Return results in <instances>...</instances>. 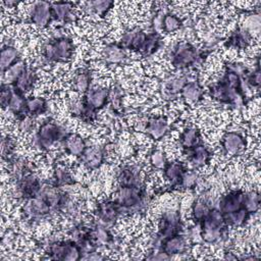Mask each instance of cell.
I'll return each mask as SVG.
<instances>
[{
	"instance_id": "obj_9",
	"label": "cell",
	"mask_w": 261,
	"mask_h": 261,
	"mask_svg": "<svg viewBox=\"0 0 261 261\" xmlns=\"http://www.w3.org/2000/svg\"><path fill=\"white\" fill-rule=\"evenodd\" d=\"M14 184L16 197L24 201L36 197L42 188L41 180L33 171H30Z\"/></svg>"
},
{
	"instance_id": "obj_42",
	"label": "cell",
	"mask_w": 261,
	"mask_h": 261,
	"mask_svg": "<svg viewBox=\"0 0 261 261\" xmlns=\"http://www.w3.org/2000/svg\"><path fill=\"white\" fill-rule=\"evenodd\" d=\"M188 83V77L185 75L181 76H176L171 79L169 82L166 84V92L169 96L176 95L181 92L182 88L186 86Z\"/></svg>"
},
{
	"instance_id": "obj_46",
	"label": "cell",
	"mask_w": 261,
	"mask_h": 261,
	"mask_svg": "<svg viewBox=\"0 0 261 261\" xmlns=\"http://www.w3.org/2000/svg\"><path fill=\"white\" fill-rule=\"evenodd\" d=\"M247 84L250 85L252 88L258 89L260 86V67H259V61H257L255 68L253 70L249 71L246 77Z\"/></svg>"
},
{
	"instance_id": "obj_35",
	"label": "cell",
	"mask_w": 261,
	"mask_h": 261,
	"mask_svg": "<svg viewBox=\"0 0 261 261\" xmlns=\"http://www.w3.org/2000/svg\"><path fill=\"white\" fill-rule=\"evenodd\" d=\"M28 65L25 64V62L23 60H19L16 63H14L13 65H11L9 68H7L5 71L1 72L2 73V84L5 85H13L17 79L19 77V75L22 73V71L24 70V68Z\"/></svg>"
},
{
	"instance_id": "obj_27",
	"label": "cell",
	"mask_w": 261,
	"mask_h": 261,
	"mask_svg": "<svg viewBox=\"0 0 261 261\" xmlns=\"http://www.w3.org/2000/svg\"><path fill=\"white\" fill-rule=\"evenodd\" d=\"M187 171V167L182 162L178 161H167L165 166L163 167V174L166 179L171 182L172 187H178L179 181Z\"/></svg>"
},
{
	"instance_id": "obj_6",
	"label": "cell",
	"mask_w": 261,
	"mask_h": 261,
	"mask_svg": "<svg viewBox=\"0 0 261 261\" xmlns=\"http://www.w3.org/2000/svg\"><path fill=\"white\" fill-rule=\"evenodd\" d=\"M110 99V89L105 86L91 88L82 98L85 114L83 119L92 120L95 118L97 111L104 108Z\"/></svg>"
},
{
	"instance_id": "obj_17",
	"label": "cell",
	"mask_w": 261,
	"mask_h": 261,
	"mask_svg": "<svg viewBox=\"0 0 261 261\" xmlns=\"http://www.w3.org/2000/svg\"><path fill=\"white\" fill-rule=\"evenodd\" d=\"M169 130V124L167 119L162 115H155L146 119L145 129L146 133L151 139L158 141L166 136Z\"/></svg>"
},
{
	"instance_id": "obj_48",
	"label": "cell",
	"mask_w": 261,
	"mask_h": 261,
	"mask_svg": "<svg viewBox=\"0 0 261 261\" xmlns=\"http://www.w3.org/2000/svg\"><path fill=\"white\" fill-rule=\"evenodd\" d=\"M244 28H246L251 34L256 33L259 34V30H260V15L257 14H253L250 15V17L247 19L246 24L244 25Z\"/></svg>"
},
{
	"instance_id": "obj_12",
	"label": "cell",
	"mask_w": 261,
	"mask_h": 261,
	"mask_svg": "<svg viewBox=\"0 0 261 261\" xmlns=\"http://www.w3.org/2000/svg\"><path fill=\"white\" fill-rule=\"evenodd\" d=\"M244 196L245 192L243 190H231L220 198L217 209L223 216L245 209Z\"/></svg>"
},
{
	"instance_id": "obj_34",
	"label": "cell",
	"mask_w": 261,
	"mask_h": 261,
	"mask_svg": "<svg viewBox=\"0 0 261 261\" xmlns=\"http://www.w3.org/2000/svg\"><path fill=\"white\" fill-rule=\"evenodd\" d=\"M53 184L57 187L69 186L74 184V179L70 170L63 164H58L53 171Z\"/></svg>"
},
{
	"instance_id": "obj_41",
	"label": "cell",
	"mask_w": 261,
	"mask_h": 261,
	"mask_svg": "<svg viewBox=\"0 0 261 261\" xmlns=\"http://www.w3.org/2000/svg\"><path fill=\"white\" fill-rule=\"evenodd\" d=\"M14 150H15V142L14 140L9 137H3L2 141H1V155H2V159L6 160L7 162L11 161L13 158V154H14Z\"/></svg>"
},
{
	"instance_id": "obj_44",
	"label": "cell",
	"mask_w": 261,
	"mask_h": 261,
	"mask_svg": "<svg viewBox=\"0 0 261 261\" xmlns=\"http://www.w3.org/2000/svg\"><path fill=\"white\" fill-rule=\"evenodd\" d=\"M166 154L161 150H153L150 154V163L153 167L157 169H163L165 164L167 163Z\"/></svg>"
},
{
	"instance_id": "obj_8",
	"label": "cell",
	"mask_w": 261,
	"mask_h": 261,
	"mask_svg": "<svg viewBox=\"0 0 261 261\" xmlns=\"http://www.w3.org/2000/svg\"><path fill=\"white\" fill-rule=\"evenodd\" d=\"M200 58L199 50L189 42L174 45L170 54L171 65L175 68H186L194 65Z\"/></svg>"
},
{
	"instance_id": "obj_37",
	"label": "cell",
	"mask_w": 261,
	"mask_h": 261,
	"mask_svg": "<svg viewBox=\"0 0 261 261\" xmlns=\"http://www.w3.org/2000/svg\"><path fill=\"white\" fill-rule=\"evenodd\" d=\"M212 206H210L207 199L198 198L192 204V215L196 222L200 223L209 213Z\"/></svg>"
},
{
	"instance_id": "obj_26",
	"label": "cell",
	"mask_w": 261,
	"mask_h": 261,
	"mask_svg": "<svg viewBox=\"0 0 261 261\" xmlns=\"http://www.w3.org/2000/svg\"><path fill=\"white\" fill-rule=\"evenodd\" d=\"M101 56L107 63L117 64L125 59L126 53L118 43H110L102 48Z\"/></svg>"
},
{
	"instance_id": "obj_24",
	"label": "cell",
	"mask_w": 261,
	"mask_h": 261,
	"mask_svg": "<svg viewBox=\"0 0 261 261\" xmlns=\"http://www.w3.org/2000/svg\"><path fill=\"white\" fill-rule=\"evenodd\" d=\"M74 5L71 2L58 1L51 3L53 19L60 22L66 23L73 20V9Z\"/></svg>"
},
{
	"instance_id": "obj_15",
	"label": "cell",
	"mask_w": 261,
	"mask_h": 261,
	"mask_svg": "<svg viewBox=\"0 0 261 261\" xmlns=\"http://www.w3.org/2000/svg\"><path fill=\"white\" fill-rule=\"evenodd\" d=\"M51 212L52 209L50 205L40 196L25 200V204L22 208V213L30 220H39L48 216Z\"/></svg>"
},
{
	"instance_id": "obj_23",
	"label": "cell",
	"mask_w": 261,
	"mask_h": 261,
	"mask_svg": "<svg viewBox=\"0 0 261 261\" xmlns=\"http://www.w3.org/2000/svg\"><path fill=\"white\" fill-rule=\"evenodd\" d=\"M38 81V73L32 67L27 66L22 73L19 75L17 81L12 85L18 92L25 95L33 91Z\"/></svg>"
},
{
	"instance_id": "obj_22",
	"label": "cell",
	"mask_w": 261,
	"mask_h": 261,
	"mask_svg": "<svg viewBox=\"0 0 261 261\" xmlns=\"http://www.w3.org/2000/svg\"><path fill=\"white\" fill-rule=\"evenodd\" d=\"M65 152L74 157H81L87 149L86 140L79 134L69 133L62 141Z\"/></svg>"
},
{
	"instance_id": "obj_4",
	"label": "cell",
	"mask_w": 261,
	"mask_h": 261,
	"mask_svg": "<svg viewBox=\"0 0 261 261\" xmlns=\"http://www.w3.org/2000/svg\"><path fill=\"white\" fill-rule=\"evenodd\" d=\"M201 225V237L204 242L213 244L219 241L227 225L225 224L223 215L217 209L212 207L206 217L200 222Z\"/></svg>"
},
{
	"instance_id": "obj_5",
	"label": "cell",
	"mask_w": 261,
	"mask_h": 261,
	"mask_svg": "<svg viewBox=\"0 0 261 261\" xmlns=\"http://www.w3.org/2000/svg\"><path fill=\"white\" fill-rule=\"evenodd\" d=\"M182 223L180 220V214L178 210L174 208L166 209L158 220V231L153 247L160 249L161 241L171 236L180 233Z\"/></svg>"
},
{
	"instance_id": "obj_43",
	"label": "cell",
	"mask_w": 261,
	"mask_h": 261,
	"mask_svg": "<svg viewBox=\"0 0 261 261\" xmlns=\"http://www.w3.org/2000/svg\"><path fill=\"white\" fill-rule=\"evenodd\" d=\"M198 184H199V174L195 170L187 169V171L184 173L179 181L178 188L187 189V190L195 189L198 186Z\"/></svg>"
},
{
	"instance_id": "obj_3",
	"label": "cell",
	"mask_w": 261,
	"mask_h": 261,
	"mask_svg": "<svg viewBox=\"0 0 261 261\" xmlns=\"http://www.w3.org/2000/svg\"><path fill=\"white\" fill-rule=\"evenodd\" d=\"M69 134L64 127L50 119L42 122L34 136V145L42 151H47L55 143H59Z\"/></svg>"
},
{
	"instance_id": "obj_49",
	"label": "cell",
	"mask_w": 261,
	"mask_h": 261,
	"mask_svg": "<svg viewBox=\"0 0 261 261\" xmlns=\"http://www.w3.org/2000/svg\"><path fill=\"white\" fill-rule=\"evenodd\" d=\"M170 258H171V257H170L169 255H167L166 253H164V252L161 251V250H158L157 252L152 251V252L150 253V255L147 256V259H149V260H155V261H157V260H168V259H170Z\"/></svg>"
},
{
	"instance_id": "obj_7",
	"label": "cell",
	"mask_w": 261,
	"mask_h": 261,
	"mask_svg": "<svg viewBox=\"0 0 261 261\" xmlns=\"http://www.w3.org/2000/svg\"><path fill=\"white\" fill-rule=\"evenodd\" d=\"M47 254L49 259L62 261H76L83 257L82 250L74 240L53 242L49 245Z\"/></svg>"
},
{
	"instance_id": "obj_25",
	"label": "cell",
	"mask_w": 261,
	"mask_h": 261,
	"mask_svg": "<svg viewBox=\"0 0 261 261\" xmlns=\"http://www.w3.org/2000/svg\"><path fill=\"white\" fill-rule=\"evenodd\" d=\"M92 85V73L89 69L83 68L75 71L71 81L72 91L85 95L90 89Z\"/></svg>"
},
{
	"instance_id": "obj_45",
	"label": "cell",
	"mask_w": 261,
	"mask_h": 261,
	"mask_svg": "<svg viewBox=\"0 0 261 261\" xmlns=\"http://www.w3.org/2000/svg\"><path fill=\"white\" fill-rule=\"evenodd\" d=\"M35 127V117L31 115H24L18 119V130L22 134L32 132Z\"/></svg>"
},
{
	"instance_id": "obj_10",
	"label": "cell",
	"mask_w": 261,
	"mask_h": 261,
	"mask_svg": "<svg viewBox=\"0 0 261 261\" xmlns=\"http://www.w3.org/2000/svg\"><path fill=\"white\" fill-rule=\"evenodd\" d=\"M29 17L33 24L41 29L48 27L53 19L51 3L47 1L33 2L29 7Z\"/></svg>"
},
{
	"instance_id": "obj_30",
	"label": "cell",
	"mask_w": 261,
	"mask_h": 261,
	"mask_svg": "<svg viewBox=\"0 0 261 261\" xmlns=\"http://www.w3.org/2000/svg\"><path fill=\"white\" fill-rule=\"evenodd\" d=\"M48 109L47 100L41 96H31L27 98L25 102V115L37 117L44 114Z\"/></svg>"
},
{
	"instance_id": "obj_32",
	"label": "cell",
	"mask_w": 261,
	"mask_h": 261,
	"mask_svg": "<svg viewBox=\"0 0 261 261\" xmlns=\"http://www.w3.org/2000/svg\"><path fill=\"white\" fill-rule=\"evenodd\" d=\"M85 10L89 13L98 15L100 17H105L107 13L113 8L114 2L110 0H94L84 3Z\"/></svg>"
},
{
	"instance_id": "obj_36",
	"label": "cell",
	"mask_w": 261,
	"mask_h": 261,
	"mask_svg": "<svg viewBox=\"0 0 261 261\" xmlns=\"http://www.w3.org/2000/svg\"><path fill=\"white\" fill-rule=\"evenodd\" d=\"M161 42H162V37L157 31L148 33L146 42H145L144 47L140 53L145 57L154 54L159 49Z\"/></svg>"
},
{
	"instance_id": "obj_16",
	"label": "cell",
	"mask_w": 261,
	"mask_h": 261,
	"mask_svg": "<svg viewBox=\"0 0 261 261\" xmlns=\"http://www.w3.org/2000/svg\"><path fill=\"white\" fill-rule=\"evenodd\" d=\"M147 36H148V33H146L144 30L133 29L130 31H126L125 33H123L118 44L123 49L141 52L146 42Z\"/></svg>"
},
{
	"instance_id": "obj_20",
	"label": "cell",
	"mask_w": 261,
	"mask_h": 261,
	"mask_svg": "<svg viewBox=\"0 0 261 261\" xmlns=\"http://www.w3.org/2000/svg\"><path fill=\"white\" fill-rule=\"evenodd\" d=\"M184 152L187 155L189 162L195 168L204 167L210 162L212 157V153L210 149L207 146H205L203 143L195 146L192 149L184 150Z\"/></svg>"
},
{
	"instance_id": "obj_31",
	"label": "cell",
	"mask_w": 261,
	"mask_h": 261,
	"mask_svg": "<svg viewBox=\"0 0 261 261\" xmlns=\"http://www.w3.org/2000/svg\"><path fill=\"white\" fill-rule=\"evenodd\" d=\"M181 97L190 103L199 102L204 95V90L198 81L188 82L180 92Z\"/></svg>"
},
{
	"instance_id": "obj_39",
	"label": "cell",
	"mask_w": 261,
	"mask_h": 261,
	"mask_svg": "<svg viewBox=\"0 0 261 261\" xmlns=\"http://www.w3.org/2000/svg\"><path fill=\"white\" fill-rule=\"evenodd\" d=\"M260 206V195L256 190L245 192L244 196V207L250 213L254 214L259 210Z\"/></svg>"
},
{
	"instance_id": "obj_11",
	"label": "cell",
	"mask_w": 261,
	"mask_h": 261,
	"mask_svg": "<svg viewBox=\"0 0 261 261\" xmlns=\"http://www.w3.org/2000/svg\"><path fill=\"white\" fill-rule=\"evenodd\" d=\"M115 178L118 187H140L143 186V179L139 166L134 164H124L119 166L115 172Z\"/></svg>"
},
{
	"instance_id": "obj_47",
	"label": "cell",
	"mask_w": 261,
	"mask_h": 261,
	"mask_svg": "<svg viewBox=\"0 0 261 261\" xmlns=\"http://www.w3.org/2000/svg\"><path fill=\"white\" fill-rule=\"evenodd\" d=\"M13 94V87L12 85H1V95H0V103L2 108H7L10 102V99Z\"/></svg>"
},
{
	"instance_id": "obj_14",
	"label": "cell",
	"mask_w": 261,
	"mask_h": 261,
	"mask_svg": "<svg viewBox=\"0 0 261 261\" xmlns=\"http://www.w3.org/2000/svg\"><path fill=\"white\" fill-rule=\"evenodd\" d=\"M120 215H122L121 209L113 199L104 200L97 204L96 216L103 225L114 224Z\"/></svg>"
},
{
	"instance_id": "obj_38",
	"label": "cell",
	"mask_w": 261,
	"mask_h": 261,
	"mask_svg": "<svg viewBox=\"0 0 261 261\" xmlns=\"http://www.w3.org/2000/svg\"><path fill=\"white\" fill-rule=\"evenodd\" d=\"M181 27H182V20L178 15L171 12L162 14L160 30H162L163 32L172 33L179 30Z\"/></svg>"
},
{
	"instance_id": "obj_18",
	"label": "cell",
	"mask_w": 261,
	"mask_h": 261,
	"mask_svg": "<svg viewBox=\"0 0 261 261\" xmlns=\"http://www.w3.org/2000/svg\"><path fill=\"white\" fill-rule=\"evenodd\" d=\"M221 145L224 152L230 156L240 155L246 148V139L239 132H227L223 135Z\"/></svg>"
},
{
	"instance_id": "obj_33",
	"label": "cell",
	"mask_w": 261,
	"mask_h": 261,
	"mask_svg": "<svg viewBox=\"0 0 261 261\" xmlns=\"http://www.w3.org/2000/svg\"><path fill=\"white\" fill-rule=\"evenodd\" d=\"M19 52L18 50L11 45H6L1 49L0 54V68L1 72L5 71L7 68H9L11 65L16 63L20 60L19 58Z\"/></svg>"
},
{
	"instance_id": "obj_2",
	"label": "cell",
	"mask_w": 261,
	"mask_h": 261,
	"mask_svg": "<svg viewBox=\"0 0 261 261\" xmlns=\"http://www.w3.org/2000/svg\"><path fill=\"white\" fill-rule=\"evenodd\" d=\"M146 190L140 187H118L113 199L120 207L122 214L137 212L144 207L146 201Z\"/></svg>"
},
{
	"instance_id": "obj_40",
	"label": "cell",
	"mask_w": 261,
	"mask_h": 261,
	"mask_svg": "<svg viewBox=\"0 0 261 261\" xmlns=\"http://www.w3.org/2000/svg\"><path fill=\"white\" fill-rule=\"evenodd\" d=\"M92 232L97 244L108 245V244H111V242L113 241V237L110 233V231L107 229L106 225H103L101 223L96 224L92 228Z\"/></svg>"
},
{
	"instance_id": "obj_13",
	"label": "cell",
	"mask_w": 261,
	"mask_h": 261,
	"mask_svg": "<svg viewBox=\"0 0 261 261\" xmlns=\"http://www.w3.org/2000/svg\"><path fill=\"white\" fill-rule=\"evenodd\" d=\"M210 95L214 100L226 104H233L240 97H243L242 90L229 86L222 79L210 88Z\"/></svg>"
},
{
	"instance_id": "obj_29",
	"label": "cell",
	"mask_w": 261,
	"mask_h": 261,
	"mask_svg": "<svg viewBox=\"0 0 261 261\" xmlns=\"http://www.w3.org/2000/svg\"><path fill=\"white\" fill-rule=\"evenodd\" d=\"M252 34L244 27H238L227 40L228 46L238 49H245L252 43Z\"/></svg>"
},
{
	"instance_id": "obj_28",
	"label": "cell",
	"mask_w": 261,
	"mask_h": 261,
	"mask_svg": "<svg viewBox=\"0 0 261 261\" xmlns=\"http://www.w3.org/2000/svg\"><path fill=\"white\" fill-rule=\"evenodd\" d=\"M178 141L184 150L192 149L202 143L201 132L196 126H188L180 133Z\"/></svg>"
},
{
	"instance_id": "obj_50",
	"label": "cell",
	"mask_w": 261,
	"mask_h": 261,
	"mask_svg": "<svg viewBox=\"0 0 261 261\" xmlns=\"http://www.w3.org/2000/svg\"><path fill=\"white\" fill-rule=\"evenodd\" d=\"M106 257L102 256L100 253H97V252H91L89 254H87L86 256H84L83 259H87V260H103L105 259Z\"/></svg>"
},
{
	"instance_id": "obj_1",
	"label": "cell",
	"mask_w": 261,
	"mask_h": 261,
	"mask_svg": "<svg viewBox=\"0 0 261 261\" xmlns=\"http://www.w3.org/2000/svg\"><path fill=\"white\" fill-rule=\"evenodd\" d=\"M73 51V41L67 36L55 37L41 46V55L49 62H66L71 59Z\"/></svg>"
},
{
	"instance_id": "obj_19",
	"label": "cell",
	"mask_w": 261,
	"mask_h": 261,
	"mask_svg": "<svg viewBox=\"0 0 261 261\" xmlns=\"http://www.w3.org/2000/svg\"><path fill=\"white\" fill-rule=\"evenodd\" d=\"M105 149L100 145H93L87 147L83 155L81 156L82 163L89 170H95L99 168L105 161Z\"/></svg>"
},
{
	"instance_id": "obj_21",
	"label": "cell",
	"mask_w": 261,
	"mask_h": 261,
	"mask_svg": "<svg viewBox=\"0 0 261 261\" xmlns=\"http://www.w3.org/2000/svg\"><path fill=\"white\" fill-rule=\"evenodd\" d=\"M188 248V242L185 236L181 233H177L174 236H171L169 238L164 239L161 241L160 244V250L169 255L170 257L172 255H178L182 254Z\"/></svg>"
}]
</instances>
